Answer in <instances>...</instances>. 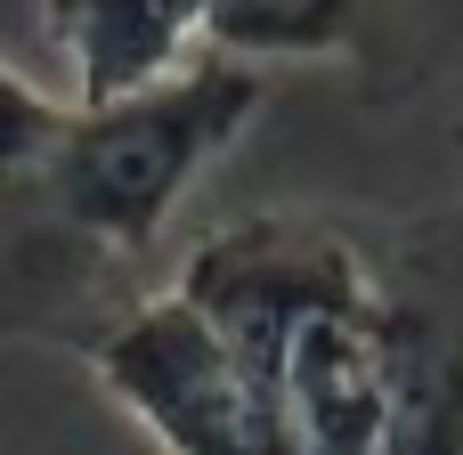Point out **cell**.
Here are the masks:
<instances>
[{"mask_svg":"<svg viewBox=\"0 0 463 455\" xmlns=\"http://www.w3.org/2000/svg\"><path fill=\"white\" fill-rule=\"evenodd\" d=\"M260 114V65L203 49L187 73L114 98V106H65V130L49 155L16 179L90 261L163 285V236L195 179L252 130Z\"/></svg>","mask_w":463,"mask_h":455,"instance_id":"6da1fadb","label":"cell"},{"mask_svg":"<svg viewBox=\"0 0 463 455\" xmlns=\"http://www.w3.org/2000/svg\"><path fill=\"white\" fill-rule=\"evenodd\" d=\"M383 358V455H463V195L350 220Z\"/></svg>","mask_w":463,"mask_h":455,"instance_id":"7a4b0ae2","label":"cell"},{"mask_svg":"<svg viewBox=\"0 0 463 455\" xmlns=\"http://www.w3.org/2000/svg\"><path fill=\"white\" fill-rule=\"evenodd\" d=\"M81 366L163 455H293L277 399L171 285L130 301L81 350Z\"/></svg>","mask_w":463,"mask_h":455,"instance_id":"3957f363","label":"cell"},{"mask_svg":"<svg viewBox=\"0 0 463 455\" xmlns=\"http://www.w3.org/2000/svg\"><path fill=\"white\" fill-rule=\"evenodd\" d=\"M236 358L244 374L269 391L277 374V350L293 342L301 318H317L326 301H350L366 285L358 269V236L350 220H326V212H244L228 228H203L171 277H163Z\"/></svg>","mask_w":463,"mask_h":455,"instance_id":"277c9868","label":"cell"},{"mask_svg":"<svg viewBox=\"0 0 463 455\" xmlns=\"http://www.w3.org/2000/svg\"><path fill=\"white\" fill-rule=\"evenodd\" d=\"M463 33V0H212L220 57H309L342 65L366 98H407L448 65Z\"/></svg>","mask_w":463,"mask_h":455,"instance_id":"5b68a950","label":"cell"},{"mask_svg":"<svg viewBox=\"0 0 463 455\" xmlns=\"http://www.w3.org/2000/svg\"><path fill=\"white\" fill-rule=\"evenodd\" d=\"M269 399H277L293 455H383V358H374L366 285L293 326V342L277 350Z\"/></svg>","mask_w":463,"mask_h":455,"instance_id":"8992f818","label":"cell"},{"mask_svg":"<svg viewBox=\"0 0 463 455\" xmlns=\"http://www.w3.org/2000/svg\"><path fill=\"white\" fill-rule=\"evenodd\" d=\"M41 41L65 65V106H114L212 49V0H33Z\"/></svg>","mask_w":463,"mask_h":455,"instance_id":"52a82bcc","label":"cell"},{"mask_svg":"<svg viewBox=\"0 0 463 455\" xmlns=\"http://www.w3.org/2000/svg\"><path fill=\"white\" fill-rule=\"evenodd\" d=\"M57 130H65V98L41 90L33 73H16V65L0 57V179H24V171L49 155Z\"/></svg>","mask_w":463,"mask_h":455,"instance_id":"ba28073f","label":"cell"},{"mask_svg":"<svg viewBox=\"0 0 463 455\" xmlns=\"http://www.w3.org/2000/svg\"><path fill=\"white\" fill-rule=\"evenodd\" d=\"M456 147H463V122H456Z\"/></svg>","mask_w":463,"mask_h":455,"instance_id":"9c48e42d","label":"cell"}]
</instances>
